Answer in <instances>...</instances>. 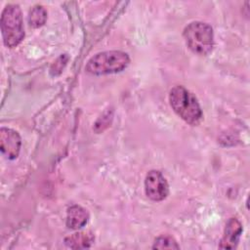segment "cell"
I'll return each mask as SVG.
<instances>
[{"mask_svg":"<svg viewBox=\"0 0 250 250\" xmlns=\"http://www.w3.org/2000/svg\"><path fill=\"white\" fill-rule=\"evenodd\" d=\"M169 103L177 115L190 125L199 124L203 118L197 99L184 86L178 85L170 90Z\"/></svg>","mask_w":250,"mask_h":250,"instance_id":"cell-1","label":"cell"},{"mask_svg":"<svg viewBox=\"0 0 250 250\" xmlns=\"http://www.w3.org/2000/svg\"><path fill=\"white\" fill-rule=\"evenodd\" d=\"M1 31L6 47L18 46L24 37L22 14L19 5L8 4L1 15Z\"/></svg>","mask_w":250,"mask_h":250,"instance_id":"cell-2","label":"cell"},{"mask_svg":"<svg viewBox=\"0 0 250 250\" xmlns=\"http://www.w3.org/2000/svg\"><path fill=\"white\" fill-rule=\"evenodd\" d=\"M130 62L127 53L122 51H105L92 57L87 64L86 71L94 75H104L120 72Z\"/></svg>","mask_w":250,"mask_h":250,"instance_id":"cell-3","label":"cell"},{"mask_svg":"<svg viewBox=\"0 0 250 250\" xmlns=\"http://www.w3.org/2000/svg\"><path fill=\"white\" fill-rule=\"evenodd\" d=\"M187 46L197 55L209 54L214 46V33L210 24L203 21H192L184 29Z\"/></svg>","mask_w":250,"mask_h":250,"instance_id":"cell-4","label":"cell"},{"mask_svg":"<svg viewBox=\"0 0 250 250\" xmlns=\"http://www.w3.org/2000/svg\"><path fill=\"white\" fill-rule=\"evenodd\" d=\"M145 191L147 197L153 201H161L167 197L169 186L160 171L151 170L146 174Z\"/></svg>","mask_w":250,"mask_h":250,"instance_id":"cell-5","label":"cell"},{"mask_svg":"<svg viewBox=\"0 0 250 250\" xmlns=\"http://www.w3.org/2000/svg\"><path fill=\"white\" fill-rule=\"evenodd\" d=\"M21 140L17 131L2 127L0 129V148L8 159H16L19 156Z\"/></svg>","mask_w":250,"mask_h":250,"instance_id":"cell-6","label":"cell"},{"mask_svg":"<svg viewBox=\"0 0 250 250\" xmlns=\"http://www.w3.org/2000/svg\"><path fill=\"white\" fill-rule=\"evenodd\" d=\"M242 233V225L235 218H230L225 228L224 235L220 241L219 247L222 249H234L237 246Z\"/></svg>","mask_w":250,"mask_h":250,"instance_id":"cell-7","label":"cell"},{"mask_svg":"<svg viewBox=\"0 0 250 250\" xmlns=\"http://www.w3.org/2000/svg\"><path fill=\"white\" fill-rule=\"evenodd\" d=\"M89 220L87 210L80 205H72L66 212V226L71 229H79L84 227Z\"/></svg>","mask_w":250,"mask_h":250,"instance_id":"cell-8","label":"cell"},{"mask_svg":"<svg viewBox=\"0 0 250 250\" xmlns=\"http://www.w3.org/2000/svg\"><path fill=\"white\" fill-rule=\"evenodd\" d=\"M95 237L91 231H78L64 238V243L72 249L89 248L94 242Z\"/></svg>","mask_w":250,"mask_h":250,"instance_id":"cell-9","label":"cell"},{"mask_svg":"<svg viewBox=\"0 0 250 250\" xmlns=\"http://www.w3.org/2000/svg\"><path fill=\"white\" fill-rule=\"evenodd\" d=\"M47 20V11L41 5L33 6L28 13V23L30 26L37 28L42 26Z\"/></svg>","mask_w":250,"mask_h":250,"instance_id":"cell-10","label":"cell"},{"mask_svg":"<svg viewBox=\"0 0 250 250\" xmlns=\"http://www.w3.org/2000/svg\"><path fill=\"white\" fill-rule=\"evenodd\" d=\"M153 249H179L177 241L170 235L158 236L152 245Z\"/></svg>","mask_w":250,"mask_h":250,"instance_id":"cell-11","label":"cell"},{"mask_svg":"<svg viewBox=\"0 0 250 250\" xmlns=\"http://www.w3.org/2000/svg\"><path fill=\"white\" fill-rule=\"evenodd\" d=\"M67 56H65V55H63V56H61L56 62H55V63L53 64V66H52V68H51V72H53V74L54 75H56V71L57 70H59V72H61L62 71V69L63 68V66L65 65V63L66 62H67V59H65Z\"/></svg>","mask_w":250,"mask_h":250,"instance_id":"cell-12","label":"cell"}]
</instances>
